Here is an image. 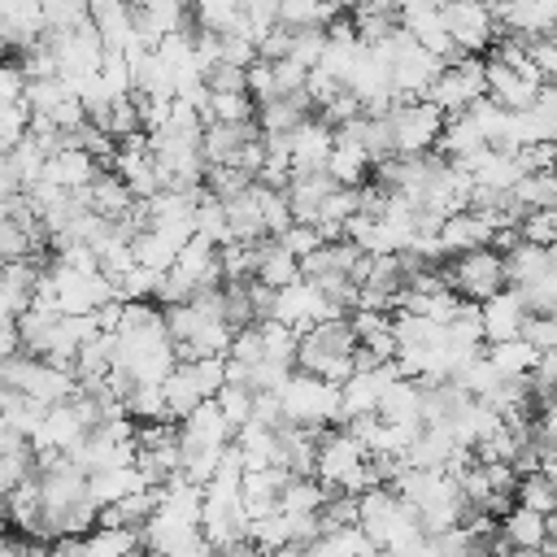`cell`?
I'll use <instances>...</instances> for the list:
<instances>
[{
  "mask_svg": "<svg viewBox=\"0 0 557 557\" xmlns=\"http://www.w3.org/2000/svg\"><path fill=\"white\" fill-rule=\"evenodd\" d=\"M313 479H318L326 492H348V496H361L366 487H383V483L374 479V470H370L366 448H361L348 431H322V435H318Z\"/></svg>",
  "mask_w": 557,
  "mask_h": 557,
  "instance_id": "6da1fadb",
  "label": "cell"
},
{
  "mask_svg": "<svg viewBox=\"0 0 557 557\" xmlns=\"http://www.w3.org/2000/svg\"><path fill=\"white\" fill-rule=\"evenodd\" d=\"M357 527L379 544V548H396L413 535H422L418 527V513L383 483V487H366L357 496Z\"/></svg>",
  "mask_w": 557,
  "mask_h": 557,
  "instance_id": "7a4b0ae2",
  "label": "cell"
},
{
  "mask_svg": "<svg viewBox=\"0 0 557 557\" xmlns=\"http://www.w3.org/2000/svg\"><path fill=\"white\" fill-rule=\"evenodd\" d=\"M278 409H283V422L322 431L326 422H339V387L318 374L292 370V379L278 387Z\"/></svg>",
  "mask_w": 557,
  "mask_h": 557,
  "instance_id": "3957f363",
  "label": "cell"
},
{
  "mask_svg": "<svg viewBox=\"0 0 557 557\" xmlns=\"http://www.w3.org/2000/svg\"><path fill=\"white\" fill-rule=\"evenodd\" d=\"M383 117L392 131V152H400V157L435 152V139L444 131V113L431 100H396Z\"/></svg>",
  "mask_w": 557,
  "mask_h": 557,
  "instance_id": "277c9868",
  "label": "cell"
},
{
  "mask_svg": "<svg viewBox=\"0 0 557 557\" xmlns=\"http://www.w3.org/2000/svg\"><path fill=\"white\" fill-rule=\"evenodd\" d=\"M444 283H448V292H457L461 300L483 305V300H492V296L505 287V257H500L496 248L461 252V257H453V265L444 270Z\"/></svg>",
  "mask_w": 557,
  "mask_h": 557,
  "instance_id": "5b68a950",
  "label": "cell"
},
{
  "mask_svg": "<svg viewBox=\"0 0 557 557\" xmlns=\"http://www.w3.org/2000/svg\"><path fill=\"white\" fill-rule=\"evenodd\" d=\"M483 70H487V61H479V57H461V61H448L440 74H435V83H431V91H426V100L444 113V117H457V113H466L479 96H487V83H483Z\"/></svg>",
  "mask_w": 557,
  "mask_h": 557,
  "instance_id": "8992f818",
  "label": "cell"
},
{
  "mask_svg": "<svg viewBox=\"0 0 557 557\" xmlns=\"http://www.w3.org/2000/svg\"><path fill=\"white\" fill-rule=\"evenodd\" d=\"M440 17H444L453 48L466 57L487 52L496 39V13L487 0H440Z\"/></svg>",
  "mask_w": 557,
  "mask_h": 557,
  "instance_id": "52a82bcc",
  "label": "cell"
},
{
  "mask_svg": "<svg viewBox=\"0 0 557 557\" xmlns=\"http://www.w3.org/2000/svg\"><path fill=\"white\" fill-rule=\"evenodd\" d=\"M270 318L283 322V326H292L296 335H305L309 326H318L326 318H344V313H335V305L322 296V287H313L309 278H296V283H287V287L274 292Z\"/></svg>",
  "mask_w": 557,
  "mask_h": 557,
  "instance_id": "ba28073f",
  "label": "cell"
},
{
  "mask_svg": "<svg viewBox=\"0 0 557 557\" xmlns=\"http://www.w3.org/2000/svg\"><path fill=\"white\" fill-rule=\"evenodd\" d=\"M527 322V305L518 287H500L492 300L479 305V326H483V344H500V339H518Z\"/></svg>",
  "mask_w": 557,
  "mask_h": 557,
  "instance_id": "9c48e42d",
  "label": "cell"
},
{
  "mask_svg": "<svg viewBox=\"0 0 557 557\" xmlns=\"http://www.w3.org/2000/svg\"><path fill=\"white\" fill-rule=\"evenodd\" d=\"M483 83H487V100L500 104L505 113H527L540 100V83H531L527 74H518V70H509L500 61H487Z\"/></svg>",
  "mask_w": 557,
  "mask_h": 557,
  "instance_id": "30bf717a",
  "label": "cell"
},
{
  "mask_svg": "<svg viewBox=\"0 0 557 557\" xmlns=\"http://www.w3.org/2000/svg\"><path fill=\"white\" fill-rule=\"evenodd\" d=\"M435 239H440V252L444 257H461V252H474V248H487L492 244V222L483 213H474V209H461V213H453V218L440 222Z\"/></svg>",
  "mask_w": 557,
  "mask_h": 557,
  "instance_id": "8fae6325",
  "label": "cell"
},
{
  "mask_svg": "<svg viewBox=\"0 0 557 557\" xmlns=\"http://www.w3.org/2000/svg\"><path fill=\"white\" fill-rule=\"evenodd\" d=\"M331 148H335V131L313 113V117H305L292 135H287V152H292V170H322L326 165V157H331Z\"/></svg>",
  "mask_w": 557,
  "mask_h": 557,
  "instance_id": "7c38bea8",
  "label": "cell"
},
{
  "mask_svg": "<svg viewBox=\"0 0 557 557\" xmlns=\"http://www.w3.org/2000/svg\"><path fill=\"white\" fill-rule=\"evenodd\" d=\"M335 191V183L322 174V170H292L283 196H287V209H292V222H318L326 196Z\"/></svg>",
  "mask_w": 557,
  "mask_h": 557,
  "instance_id": "4fadbf2b",
  "label": "cell"
},
{
  "mask_svg": "<svg viewBox=\"0 0 557 557\" xmlns=\"http://www.w3.org/2000/svg\"><path fill=\"white\" fill-rule=\"evenodd\" d=\"M257 122H205L200 131V152H205V165H235L239 148L248 139H257Z\"/></svg>",
  "mask_w": 557,
  "mask_h": 557,
  "instance_id": "5bb4252c",
  "label": "cell"
},
{
  "mask_svg": "<svg viewBox=\"0 0 557 557\" xmlns=\"http://www.w3.org/2000/svg\"><path fill=\"white\" fill-rule=\"evenodd\" d=\"M83 200H87V209L91 213H100V218H109V222H122V218H131L135 213V196H131V187L113 174V170H100L87 187H83Z\"/></svg>",
  "mask_w": 557,
  "mask_h": 557,
  "instance_id": "9a60e30c",
  "label": "cell"
},
{
  "mask_svg": "<svg viewBox=\"0 0 557 557\" xmlns=\"http://www.w3.org/2000/svg\"><path fill=\"white\" fill-rule=\"evenodd\" d=\"M174 270L196 287V292H205V287H222V261H218V244H209L205 235H191L183 248H178V261H174Z\"/></svg>",
  "mask_w": 557,
  "mask_h": 557,
  "instance_id": "2e32d148",
  "label": "cell"
},
{
  "mask_svg": "<svg viewBox=\"0 0 557 557\" xmlns=\"http://www.w3.org/2000/svg\"><path fill=\"white\" fill-rule=\"evenodd\" d=\"M96 174H100V165H96L83 148H74V144L48 152V165H44V183H52V187H61V191H83Z\"/></svg>",
  "mask_w": 557,
  "mask_h": 557,
  "instance_id": "e0dca14e",
  "label": "cell"
},
{
  "mask_svg": "<svg viewBox=\"0 0 557 557\" xmlns=\"http://www.w3.org/2000/svg\"><path fill=\"white\" fill-rule=\"evenodd\" d=\"M183 244H187V239H178V235H170V231L139 226L135 239H131V252H135V265H144V270H152V274H165V270H174Z\"/></svg>",
  "mask_w": 557,
  "mask_h": 557,
  "instance_id": "ac0fdd59",
  "label": "cell"
},
{
  "mask_svg": "<svg viewBox=\"0 0 557 557\" xmlns=\"http://www.w3.org/2000/svg\"><path fill=\"white\" fill-rule=\"evenodd\" d=\"M139 487H152V483L139 474V466H135V461H131V466L100 470V474H87V500H91L96 509L117 505V500H126V496H131V492H139Z\"/></svg>",
  "mask_w": 557,
  "mask_h": 557,
  "instance_id": "d6986e66",
  "label": "cell"
},
{
  "mask_svg": "<svg viewBox=\"0 0 557 557\" xmlns=\"http://www.w3.org/2000/svg\"><path fill=\"white\" fill-rule=\"evenodd\" d=\"M4 518L30 540V535H39V540H48L44 535V500H39V479L30 474L26 483H17V487H9L4 492Z\"/></svg>",
  "mask_w": 557,
  "mask_h": 557,
  "instance_id": "ffe728a7",
  "label": "cell"
},
{
  "mask_svg": "<svg viewBox=\"0 0 557 557\" xmlns=\"http://www.w3.org/2000/svg\"><path fill=\"white\" fill-rule=\"evenodd\" d=\"M496 535L513 548V553H531V548H544L548 544V518L544 513H531L522 505H513L505 518H496Z\"/></svg>",
  "mask_w": 557,
  "mask_h": 557,
  "instance_id": "44dd1931",
  "label": "cell"
},
{
  "mask_svg": "<svg viewBox=\"0 0 557 557\" xmlns=\"http://www.w3.org/2000/svg\"><path fill=\"white\" fill-rule=\"evenodd\" d=\"M370 170H374L370 152H366L361 144H352V139H335V148H331V157H326V165H322V174H326L335 187H366Z\"/></svg>",
  "mask_w": 557,
  "mask_h": 557,
  "instance_id": "7402d4cb",
  "label": "cell"
},
{
  "mask_svg": "<svg viewBox=\"0 0 557 557\" xmlns=\"http://www.w3.org/2000/svg\"><path fill=\"white\" fill-rule=\"evenodd\" d=\"M505 257V287H535V283H544L548 274H553V257H548V248H535V244H513L509 252H500Z\"/></svg>",
  "mask_w": 557,
  "mask_h": 557,
  "instance_id": "603a6c76",
  "label": "cell"
},
{
  "mask_svg": "<svg viewBox=\"0 0 557 557\" xmlns=\"http://www.w3.org/2000/svg\"><path fill=\"white\" fill-rule=\"evenodd\" d=\"M305 117H313V104H309L305 91L278 96V100H270V104H257V131H261V135H292Z\"/></svg>",
  "mask_w": 557,
  "mask_h": 557,
  "instance_id": "cb8c5ba5",
  "label": "cell"
},
{
  "mask_svg": "<svg viewBox=\"0 0 557 557\" xmlns=\"http://www.w3.org/2000/svg\"><path fill=\"white\" fill-rule=\"evenodd\" d=\"M379 418L400 422V426H422V383L418 379H392L383 400H379Z\"/></svg>",
  "mask_w": 557,
  "mask_h": 557,
  "instance_id": "d4e9b609",
  "label": "cell"
},
{
  "mask_svg": "<svg viewBox=\"0 0 557 557\" xmlns=\"http://www.w3.org/2000/svg\"><path fill=\"white\" fill-rule=\"evenodd\" d=\"M252 278L278 292V287H287V283L300 278V261H296L278 239H261V244H257V270H252Z\"/></svg>",
  "mask_w": 557,
  "mask_h": 557,
  "instance_id": "484cf974",
  "label": "cell"
},
{
  "mask_svg": "<svg viewBox=\"0 0 557 557\" xmlns=\"http://www.w3.org/2000/svg\"><path fill=\"white\" fill-rule=\"evenodd\" d=\"M231 444L239 448L244 457V470H261V466H278V435L274 426H261V422H244Z\"/></svg>",
  "mask_w": 557,
  "mask_h": 557,
  "instance_id": "4316f807",
  "label": "cell"
},
{
  "mask_svg": "<svg viewBox=\"0 0 557 557\" xmlns=\"http://www.w3.org/2000/svg\"><path fill=\"white\" fill-rule=\"evenodd\" d=\"M326 487L313 479V474H292L287 483H283V492H278V513H287V518H300V513H322V505H326Z\"/></svg>",
  "mask_w": 557,
  "mask_h": 557,
  "instance_id": "83f0119b",
  "label": "cell"
},
{
  "mask_svg": "<svg viewBox=\"0 0 557 557\" xmlns=\"http://www.w3.org/2000/svg\"><path fill=\"white\" fill-rule=\"evenodd\" d=\"M483 357L492 361V370H496L500 379H527V374L535 370V361H540V352H535L527 339H500V344H487Z\"/></svg>",
  "mask_w": 557,
  "mask_h": 557,
  "instance_id": "f1b7e54d",
  "label": "cell"
},
{
  "mask_svg": "<svg viewBox=\"0 0 557 557\" xmlns=\"http://www.w3.org/2000/svg\"><path fill=\"white\" fill-rule=\"evenodd\" d=\"M161 396H165V418L170 422H178V418H187L205 396L196 392V383L187 379V370L183 366H174L165 379H161Z\"/></svg>",
  "mask_w": 557,
  "mask_h": 557,
  "instance_id": "f546056e",
  "label": "cell"
},
{
  "mask_svg": "<svg viewBox=\"0 0 557 557\" xmlns=\"http://www.w3.org/2000/svg\"><path fill=\"white\" fill-rule=\"evenodd\" d=\"M205 122H257V104L248 91H209Z\"/></svg>",
  "mask_w": 557,
  "mask_h": 557,
  "instance_id": "4dcf8cb0",
  "label": "cell"
},
{
  "mask_svg": "<svg viewBox=\"0 0 557 557\" xmlns=\"http://www.w3.org/2000/svg\"><path fill=\"white\" fill-rule=\"evenodd\" d=\"M257 331H261V361L296 366V339H300V335H296L292 326H283V322H274V318H261Z\"/></svg>",
  "mask_w": 557,
  "mask_h": 557,
  "instance_id": "1f68e13d",
  "label": "cell"
},
{
  "mask_svg": "<svg viewBox=\"0 0 557 557\" xmlns=\"http://www.w3.org/2000/svg\"><path fill=\"white\" fill-rule=\"evenodd\" d=\"M122 413H126L131 422H157V418H165L161 383H135V387L122 396Z\"/></svg>",
  "mask_w": 557,
  "mask_h": 557,
  "instance_id": "d6a6232c",
  "label": "cell"
},
{
  "mask_svg": "<svg viewBox=\"0 0 557 557\" xmlns=\"http://www.w3.org/2000/svg\"><path fill=\"white\" fill-rule=\"evenodd\" d=\"M513 505H522V509H531V513H557V487L535 470V474H522L518 479V487H513Z\"/></svg>",
  "mask_w": 557,
  "mask_h": 557,
  "instance_id": "836d02e7",
  "label": "cell"
},
{
  "mask_svg": "<svg viewBox=\"0 0 557 557\" xmlns=\"http://www.w3.org/2000/svg\"><path fill=\"white\" fill-rule=\"evenodd\" d=\"M39 9H44V35L78 30L83 22H91L87 0H39Z\"/></svg>",
  "mask_w": 557,
  "mask_h": 557,
  "instance_id": "e575fe53",
  "label": "cell"
},
{
  "mask_svg": "<svg viewBox=\"0 0 557 557\" xmlns=\"http://www.w3.org/2000/svg\"><path fill=\"white\" fill-rule=\"evenodd\" d=\"M213 405L222 409V418H226L231 431H239L244 422H252V387H244V383H222L218 396H213Z\"/></svg>",
  "mask_w": 557,
  "mask_h": 557,
  "instance_id": "d590c367",
  "label": "cell"
},
{
  "mask_svg": "<svg viewBox=\"0 0 557 557\" xmlns=\"http://www.w3.org/2000/svg\"><path fill=\"white\" fill-rule=\"evenodd\" d=\"M518 244L553 248L557 244V218H553V209H527L518 218Z\"/></svg>",
  "mask_w": 557,
  "mask_h": 557,
  "instance_id": "8d00e7d4",
  "label": "cell"
},
{
  "mask_svg": "<svg viewBox=\"0 0 557 557\" xmlns=\"http://www.w3.org/2000/svg\"><path fill=\"white\" fill-rule=\"evenodd\" d=\"M322 48H326V30L322 26H300V30H292L287 61H296L300 70H313L322 61Z\"/></svg>",
  "mask_w": 557,
  "mask_h": 557,
  "instance_id": "74e56055",
  "label": "cell"
},
{
  "mask_svg": "<svg viewBox=\"0 0 557 557\" xmlns=\"http://www.w3.org/2000/svg\"><path fill=\"white\" fill-rule=\"evenodd\" d=\"M183 370H187V379L196 383V392L205 400H213L218 387L226 383V357H196V361H183Z\"/></svg>",
  "mask_w": 557,
  "mask_h": 557,
  "instance_id": "f35d334b",
  "label": "cell"
},
{
  "mask_svg": "<svg viewBox=\"0 0 557 557\" xmlns=\"http://www.w3.org/2000/svg\"><path fill=\"white\" fill-rule=\"evenodd\" d=\"M513 165H518V174H544V170L557 165V144H553V139L522 144V148L513 152Z\"/></svg>",
  "mask_w": 557,
  "mask_h": 557,
  "instance_id": "ab89813d",
  "label": "cell"
},
{
  "mask_svg": "<svg viewBox=\"0 0 557 557\" xmlns=\"http://www.w3.org/2000/svg\"><path fill=\"white\" fill-rule=\"evenodd\" d=\"M222 39V61L226 65H239V70H248L252 61H257V39L239 26V30H226V35H218Z\"/></svg>",
  "mask_w": 557,
  "mask_h": 557,
  "instance_id": "60d3db41",
  "label": "cell"
},
{
  "mask_svg": "<svg viewBox=\"0 0 557 557\" xmlns=\"http://www.w3.org/2000/svg\"><path fill=\"white\" fill-rule=\"evenodd\" d=\"M278 244H283L296 261H305L313 248H322V235H318V226H313V222H292V226L278 235Z\"/></svg>",
  "mask_w": 557,
  "mask_h": 557,
  "instance_id": "b9f144b4",
  "label": "cell"
},
{
  "mask_svg": "<svg viewBox=\"0 0 557 557\" xmlns=\"http://www.w3.org/2000/svg\"><path fill=\"white\" fill-rule=\"evenodd\" d=\"M205 91H248L244 70H239V65H226V61L209 65V70H205Z\"/></svg>",
  "mask_w": 557,
  "mask_h": 557,
  "instance_id": "7bdbcfd3",
  "label": "cell"
},
{
  "mask_svg": "<svg viewBox=\"0 0 557 557\" xmlns=\"http://www.w3.org/2000/svg\"><path fill=\"white\" fill-rule=\"evenodd\" d=\"M22 96H26L22 61H0V104H22Z\"/></svg>",
  "mask_w": 557,
  "mask_h": 557,
  "instance_id": "ee69618b",
  "label": "cell"
},
{
  "mask_svg": "<svg viewBox=\"0 0 557 557\" xmlns=\"http://www.w3.org/2000/svg\"><path fill=\"white\" fill-rule=\"evenodd\" d=\"M270 70H274V91H278V96L305 91V74H309V70H300L296 61H287V57H283V61H270Z\"/></svg>",
  "mask_w": 557,
  "mask_h": 557,
  "instance_id": "f6af8a7d",
  "label": "cell"
},
{
  "mask_svg": "<svg viewBox=\"0 0 557 557\" xmlns=\"http://www.w3.org/2000/svg\"><path fill=\"white\" fill-rule=\"evenodd\" d=\"M22 352V335H17V322H0V361L17 357Z\"/></svg>",
  "mask_w": 557,
  "mask_h": 557,
  "instance_id": "bcb514c9",
  "label": "cell"
},
{
  "mask_svg": "<svg viewBox=\"0 0 557 557\" xmlns=\"http://www.w3.org/2000/svg\"><path fill=\"white\" fill-rule=\"evenodd\" d=\"M535 435L540 440H557V396L540 409V422H535Z\"/></svg>",
  "mask_w": 557,
  "mask_h": 557,
  "instance_id": "7dc6e473",
  "label": "cell"
},
{
  "mask_svg": "<svg viewBox=\"0 0 557 557\" xmlns=\"http://www.w3.org/2000/svg\"><path fill=\"white\" fill-rule=\"evenodd\" d=\"M131 0H87V13L100 17V13H113V9H126Z\"/></svg>",
  "mask_w": 557,
  "mask_h": 557,
  "instance_id": "c3c4849f",
  "label": "cell"
},
{
  "mask_svg": "<svg viewBox=\"0 0 557 557\" xmlns=\"http://www.w3.org/2000/svg\"><path fill=\"white\" fill-rule=\"evenodd\" d=\"M483 557H513V548H509V544H505V540L496 535V540H492V544L483 548Z\"/></svg>",
  "mask_w": 557,
  "mask_h": 557,
  "instance_id": "681fc988",
  "label": "cell"
},
{
  "mask_svg": "<svg viewBox=\"0 0 557 557\" xmlns=\"http://www.w3.org/2000/svg\"><path fill=\"white\" fill-rule=\"evenodd\" d=\"M265 557H309L300 544H283V548H274V553H265Z\"/></svg>",
  "mask_w": 557,
  "mask_h": 557,
  "instance_id": "f907efd6",
  "label": "cell"
},
{
  "mask_svg": "<svg viewBox=\"0 0 557 557\" xmlns=\"http://www.w3.org/2000/svg\"><path fill=\"white\" fill-rule=\"evenodd\" d=\"M513 557H557V548H548V544H544V548H531V553H513Z\"/></svg>",
  "mask_w": 557,
  "mask_h": 557,
  "instance_id": "816d5d0a",
  "label": "cell"
},
{
  "mask_svg": "<svg viewBox=\"0 0 557 557\" xmlns=\"http://www.w3.org/2000/svg\"><path fill=\"white\" fill-rule=\"evenodd\" d=\"M487 4H492V9H505V4H513V0H487Z\"/></svg>",
  "mask_w": 557,
  "mask_h": 557,
  "instance_id": "f5cc1de1",
  "label": "cell"
},
{
  "mask_svg": "<svg viewBox=\"0 0 557 557\" xmlns=\"http://www.w3.org/2000/svg\"><path fill=\"white\" fill-rule=\"evenodd\" d=\"M48 557H65V553H61V548H48Z\"/></svg>",
  "mask_w": 557,
  "mask_h": 557,
  "instance_id": "db71d44e",
  "label": "cell"
},
{
  "mask_svg": "<svg viewBox=\"0 0 557 557\" xmlns=\"http://www.w3.org/2000/svg\"><path fill=\"white\" fill-rule=\"evenodd\" d=\"M553 144H557V126H553Z\"/></svg>",
  "mask_w": 557,
  "mask_h": 557,
  "instance_id": "11a10c76",
  "label": "cell"
}]
</instances>
